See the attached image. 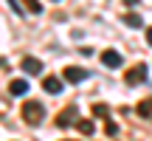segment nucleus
<instances>
[{"label": "nucleus", "instance_id": "7", "mask_svg": "<svg viewBox=\"0 0 152 141\" xmlns=\"http://www.w3.org/2000/svg\"><path fill=\"white\" fill-rule=\"evenodd\" d=\"M23 70L31 73V76H37L39 70H42V62H39L37 57H26V59H23Z\"/></svg>", "mask_w": 152, "mask_h": 141}, {"label": "nucleus", "instance_id": "13", "mask_svg": "<svg viewBox=\"0 0 152 141\" xmlns=\"http://www.w3.org/2000/svg\"><path fill=\"white\" fill-rule=\"evenodd\" d=\"M93 116H107V104H93Z\"/></svg>", "mask_w": 152, "mask_h": 141}, {"label": "nucleus", "instance_id": "17", "mask_svg": "<svg viewBox=\"0 0 152 141\" xmlns=\"http://www.w3.org/2000/svg\"><path fill=\"white\" fill-rule=\"evenodd\" d=\"M147 43H149V45H152V26H149V28H147Z\"/></svg>", "mask_w": 152, "mask_h": 141}, {"label": "nucleus", "instance_id": "15", "mask_svg": "<svg viewBox=\"0 0 152 141\" xmlns=\"http://www.w3.org/2000/svg\"><path fill=\"white\" fill-rule=\"evenodd\" d=\"M115 133H118V127H115L113 121H110V124H107V136H115Z\"/></svg>", "mask_w": 152, "mask_h": 141}, {"label": "nucleus", "instance_id": "10", "mask_svg": "<svg viewBox=\"0 0 152 141\" xmlns=\"http://www.w3.org/2000/svg\"><path fill=\"white\" fill-rule=\"evenodd\" d=\"M26 3V11H31V14H42V3L39 0H23Z\"/></svg>", "mask_w": 152, "mask_h": 141}, {"label": "nucleus", "instance_id": "14", "mask_svg": "<svg viewBox=\"0 0 152 141\" xmlns=\"http://www.w3.org/2000/svg\"><path fill=\"white\" fill-rule=\"evenodd\" d=\"M9 3H11V9H14V11H17V14H26V9H23V6H20V3H17V0H9Z\"/></svg>", "mask_w": 152, "mask_h": 141}, {"label": "nucleus", "instance_id": "3", "mask_svg": "<svg viewBox=\"0 0 152 141\" xmlns=\"http://www.w3.org/2000/svg\"><path fill=\"white\" fill-rule=\"evenodd\" d=\"M62 76H65V82H71V85H79V82H85L87 76V70L85 68H76V65H68L65 70H62Z\"/></svg>", "mask_w": 152, "mask_h": 141}, {"label": "nucleus", "instance_id": "16", "mask_svg": "<svg viewBox=\"0 0 152 141\" xmlns=\"http://www.w3.org/2000/svg\"><path fill=\"white\" fill-rule=\"evenodd\" d=\"M121 3H124V6H130V9H132V6H138V0H121Z\"/></svg>", "mask_w": 152, "mask_h": 141}, {"label": "nucleus", "instance_id": "1", "mask_svg": "<svg viewBox=\"0 0 152 141\" xmlns=\"http://www.w3.org/2000/svg\"><path fill=\"white\" fill-rule=\"evenodd\" d=\"M42 116H45V110H42L39 102H26V104H23V119H26V124L39 127V124H42Z\"/></svg>", "mask_w": 152, "mask_h": 141}, {"label": "nucleus", "instance_id": "11", "mask_svg": "<svg viewBox=\"0 0 152 141\" xmlns=\"http://www.w3.org/2000/svg\"><path fill=\"white\" fill-rule=\"evenodd\" d=\"M124 23H127L130 28H141V17H138L135 11H130V14H124Z\"/></svg>", "mask_w": 152, "mask_h": 141}, {"label": "nucleus", "instance_id": "6", "mask_svg": "<svg viewBox=\"0 0 152 141\" xmlns=\"http://www.w3.org/2000/svg\"><path fill=\"white\" fill-rule=\"evenodd\" d=\"M102 62H104L107 68H118V65H121V54H118V51H113V48H107V51L102 54Z\"/></svg>", "mask_w": 152, "mask_h": 141}, {"label": "nucleus", "instance_id": "8", "mask_svg": "<svg viewBox=\"0 0 152 141\" xmlns=\"http://www.w3.org/2000/svg\"><path fill=\"white\" fill-rule=\"evenodd\" d=\"M9 93H11V96H23V93H28V82L26 79H11L9 82Z\"/></svg>", "mask_w": 152, "mask_h": 141}, {"label": "nucleus", "instance_id": "5", "mask_svg": "<svg viewBox=\"0 0 152 141\" xmlns=\"http://www.w3.org/2000/svg\"><path fill=\"white\" fill-rule=\"evenodd\" d=\"M76 116H79V113H76V107L71 104V107H65V110L59 113V119H56V124H59V127H71L73 121H76Z\"/></svg>", "mask_w": 152, "mask_h": 141}, {"label": "nucleus", "instance_id": "12", "mask_svg": "<svg viewBox=\"0 0 152 141\" xmlns=\"http://www.w3.org/2000/svg\"><path fill=\"white\" fill-rule=\"evenodd\" d=\"M135 110H138V116H152V96L147 99V102H141Z\"/></svg>", "mask_w": 152, "mask_h": 141}, {"label": "nucleus", "instance_id": "9", "mask_svg": "<svg viewBox=\"0 0 152 141\" xmlns=\"http://www.w3.org/2000/svg\"><path fill=\"white\" fill-rule=\"evenodd\" d=\"M76 130H79L82 136H93V130H96V127H93L90 119H82V121H76Z\"/></svg>", "mask_w": 152, "mask_h": 141}, {"label": "nucleus", "instance_id": "2", "mask_svg": "<svg viewBox=\"0 0 152 141\" xmlns=\"http://www.w3.org/2000/svg\"><path fill=\"white\" fill-rule=\"evenodd\" d=\"M124 82H127V85H141V82H147V62L132 65V68L124 73Z\"/></svg>", "mask_w": 152, "mask_h": 141}, {"label": "nucleus", "instance_id": "4", "mask_svg": "<svg viewBox=\"0 0 152 141\" xmlns=\"http://www.w3.org/2000/svg\"><path fill=\"white\" fill-rule=\"evenodd\" d=\"M42 90L51 93V96L62 93V79H59V76H45V79H42Z\"/></svg>", "mask_w": 152, "mask_h": 141}]
</instances>
